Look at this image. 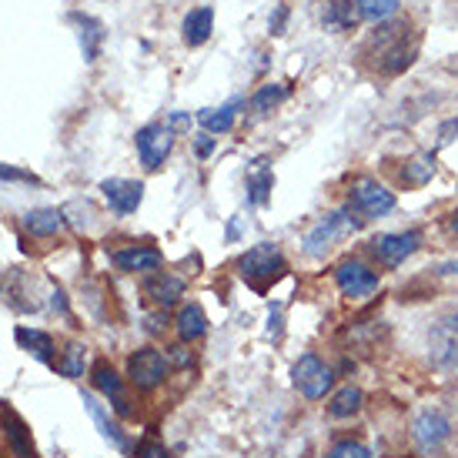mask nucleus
Listing matches in <instances>:
<instances>
[{
    "label": "nucleus",
    "instance_id": "nucleus-1",
    "mask_svg": "<svg viewBox=\"0 0 458 458\" xmlns=\"http://www.w3.org/2000/svg\"><path fill=\"white\" fill-rule=\"evenodd\" d=\"M351 217H355V211H351V208H344V211H335V215H328L325 221H318L315 228L304 234V255L321 258L325 251H331L335 244L342 241L344 234H351V231L361 225V221H351Z\"/></svg>",
    "mask_w": 458,
    "mask_h": 458
},
{
    "label": "nucleus",
    "instance_id": "nucleus-2",
    "mask_svg": "<svg viewBox=\"0 0 458 458\" xmlns=\"http://www.w3.org/2000/svg\"><path fill=\"white\" fill-rule=\"evenodd\" d=\"M291 378H295V388H298L304 399H325L331 391V385H335V372H331L325 361L318 359V355H301L298 361H295V368H291Z\"/></svg>",
    "mask_w": 458,
    "mask_h": 458
},
{
    "label": "nucleus",
    "instance_id": "nucleus-3",
    "mask_svg": "<svg viewBox=\"0 0 458 458\" xmlns=\"http://www.w3.org/2000/svg\"><path fill=\"white\" fill-rule=\"evenodd\" d=\"M238 268H241V274L248 278V281H255V285H261V281H272V278H278V274L285 272V255H281V248L278 244H255V248H248L241 255V261H238Z\"/></svg>",
    "mask_w": 458,
    "mask_h": 458
},
{
    "label": "nucleus",
    "instance_id": "nucleus-4",
    "mask_svg": "<svg viewBox=\"0 0 458 458\" xmlns=\"http://www.w3.org/2000/svg\"><path fill=\"white\" fill-rule=\"evenodd\" d=\"M348 208H351L355 215H361V221H365V217H382L395 208V194H391L385 185H378L375 178H359V181L351 185Z\"/></svg>",
    "mask_w": 458,
    "mask_h": 458
},
{
    "label": "nucleus",
    "instance_id": "nucleus-5",
    "mask_svg": "<svg viewBox=\"0 0 458 458\" xmlns=\"http://www.w3.org/2000/svg\"><path fill=\"white\" fill-rule=\"evenodd\" d=\"M168 368L171 365H168V359L161 355L158 348H138L128 359V378L138 391H154L164 382Z\"/></svg>",
    "mask_w": 458,
    "mask_h": 458
},
{
    "label": "nucleus",
    "instance_id": "nucleus-6",
    "mask_svg": "<svg viewBox=\"0 0 458 458\" xmlns=\"http://www.w3.org/2000/svg\"><path fill=\"white\" fill-rule=\"evenodd\" d=\"M134 144H138V154H141L144 168H147V171H158L161 164L168 161V154H171L174 130L168 128V124H144V128L138 130Z\"/></svg>",
    "mask_w": 458,
    "mask_h": 458
},
{
    "label": "nucleus",
    "instance_id": "nucleus-7",
    "mask_svg": "<svg viewBox=\"0 0 458 458\" xmlns=\"http://www.w3.org/2000/svg\"><path fill=\"white\" fill-rule=\"evenodd\" d=\"M422 248V234L418 231H399V234H378L372 241L375 258L382 261L385 268H399L405 258H412Z\"/></svg>",
    "mask_w": 458,
    "mask_h": 458
},
{
    "label": "nucleus",
    "instance_id": "nucleus-8",
    "mask_svg": "<svg viewBox=\"0 0 458 458\" xmlns=\"http://www.w3.org/2000/svg\"><path fill=\"white\" fill-rule=\"evenodd\" d=\"M335 281H338L344 298H351V301L372 298L375 291H378V274H375L368 265H361V261H344V265H338Z\"/></svg>",
    "mask_w": 458,
    "mask_h": 458
},
{
    "label": "nucleus",
    "instance_id": "nucleus-9",
    "mask_svg": "<svg viewBox=\"0 0 458 458\" xmlns=\"http://www.w3.org/2000/svg\"><path fill=\"white\" fill-rule=\"evenodd\" d=\"M100 191H104V198L111 204V211L121 217L134 215L144 201V185L141 181H130V178H107V181H100Z\"/></svg>",
    "mask_w": 458,
    "mask_h": 458
},
{
    "label": "nucleus",
    "instance_id": "nucleus-10",
    "mask_svg": "<svg viewBox=\"0 0 458 458\" xmlns=\"http://www.w3.org/2000/svg\"><path fill=\"white\" fill-rule=\"evenodd\" d=\"M111 261H114L117 272H124V274L161 272V265H164V258H161L158 248H147V244H130V248H121V251L111 255Z\"/></svg>",
    "mask_w": 458,
    "mask_h": 458
},
{
    "label": "nucleus",
    "instance_id": "nucleus-11",
    "mask_svg": "<svg viewBox=\"0 0 458 458\" xmlns=\"http://www.w3.org/2000/svg\"><path fill=\"white\" fill-rule=\"evenodd\" d=\"M141 291H144V298L151 301V304H158L161 312H164V308H171L174 301L185 295V278H178V274L171 272H154L141 285Z\"/></svg>",
    "mask_w": 458,
    "mask_h": 458
},
{
    "label": "nucleus",
    "instance_id": "nucleus-12",
    "mask_svg": "<svg viewBox=\"0 0 458 458\" xmlns=\"http://www.w3.org/2000/svg\"><path fill=\"white\" fill-rule=\"evenodd\" d=\"M448 435H452V425H448V418L442 412H422L415 418V442L422 452L442 448L448 442Z\"/></svg>",
    "mask_w": 458,
    "mask_h": 458
},
{
    "label": "nucleus",
    "instance_id": "nucleus-13",
    "mask_svg": "<svg viewBox=\"0 0 458 458\" xmlns=\"http://www.w3.org/2000/svg\"><path fill=\"white\" fill-rule=\"evenodd\" d=\"M67 20H71L74 30H77V41H81V54H84V60L87 64H94L100 54V43L107 37L104 24L91 14H67Z\"/></svg>",
    "mask_w": 458,
    "mask_h": 458
},
{
    "label": "nucleus",
    "instance_id": "nucleus-14",
    "mask_svg": "<svg viewBox=\"0 0 458 458\" xmlns=\"http://www.w3.org/2000/svg\"><path fill=\"white\" fill-rule=\"evenodd\" d=\"M84 408H87V415L94 418V425L100 429V435L114 445L117 452H130V438L124 435V429L117 425L114 418H111V412H107L94 395H84Z\"/></svg>",
    "mask_w": 458,
    "mask_h": 458
},
{
    "label": "nucleus",
    "instance_id": "nucleus-15",
    "mask_svg": "<svg viewBox=\"0 0 458 458\" xmlns=\"http://www.w3.org/2000/svg\"><path fill=\"white\" fill-rule=\"evenodd\" d=\"M94 388H98L104 399H111V405H114L121 415H130V405L128 399H124V382H121V375L107 365V361H98L94 365Z\"/></svg>",
    "mask_w": 458,
    "mask_h": 458
},
{
    "label": "nucleus",
    "instance_id": "nucleus-16",
    "mask_svg": "<svg viewBox=\"0 0 458 458\" xmlns=\"http://www.w3.org/2000/svg\"><path fill=\"white\" fill-rule=\"evenodd\" d=\"M0 425H4V438H7V445H11L14 458H37L34 442H30V431H28V425H24V418L17 415V412H11V408H4V412H0Z\"/></svg>",
    "mask_w": 458,
    "mask_h": 458
},
{
    "label": "nucleus",
    "instance_id": "nucleus-17",
    "mask_svg": "<svg viewBox=\"0 0 458 458\" xmlns=\"http://www.w3.org/2000/svg\"><path fill=\"white\" fill-rule=\"evenodd\" d=\"M211 30H215V11L211 7H194V11H187L185 24H181V37H185L187 47H201L211 37Z\"/></svg>",
    "mask_w": 458,
    "mask_h": 458
},
{
    "label": "nucleus",
    "instance_id": "nucleus-18",
    "mask_svg": "<svg viewBox=\"0 0 458 458\" xmlns=\"http://www.w3.org/2000/svg\"><path fill=\"white\" fill-rule=\"evenodd\" d=\"M17 344L24 348V351H30L34 359L41 361V365H54V338L47 335V331H37V328H28V325H20V328L14 331Z\"/></svg>",
    "mask_w": 458,
    "mask_h": 458
},
{
    "label": "nucleus",
    "instance_id": "nucleus-19",
    "mask_svg": "<svg viewBox=\"0 0 458 458\" xmlns=\"http://www.w3.org/2000/svg\"><path fill=\"white\" fill-rule=\"evenodd\" d=\"M238 107H244L241 98L228 100V104H221V107H208V111H201L198 114V124L208 134H228L234 128V121H238Z\"/></svg>",
    "mask_w": 458,
    "mask_h": 458
},
{
    "label": "nucleus",
    "instance_id": "nucleus-20",
    "mask_svg": "<svg viewBox=\"0 0 458 458\" xmlns=\"http://www.w3.org/2000/svg\"><path fill=\"white\" fill-rule=\"evenodd\" d=\"M24 228L34 238H51V234H58L64 228V211H58V208H34V211L24 215Z\"/></svg>",
    "mask_w": 458,
    "mask_h": 458
},
{
    "label": "nucleus",
    "instance_id": "nucleus-21",
    "mask_svg": "<svg viewBox=\"0 0 458 458\" xmlns=\"http://www.w3.org/2000/svg\"><path fill=\"white\" fill-rule=\"evenodd\" d=\"M204 331H208V315H204V308H201L198 301L185 304V308L178 312V335H181V342H198Z\"/></svg>",
    "mask_w": 458,
    "mask_h": 458
},
{
    "label": "nucleus",
    "instance_id": "nucleus-22",
    "mask_svg": "<svg viewBox=\"0 0 458 458\" xmlns=\"http://www.w3.org/2000/svg\"><path fill=\"white\" fill-rule=\"evenodd\" d=\"M325 28L328 30H351L355 24H359L361 17H359V7H355V0H331L328 4V11H325Z\"/></svg>",
    "mask_w": 458,
    "mask_h": 458
},
{
    "label": "nucleus",
    "instance_id": "nucleus-23",
    "mask_svg": "<svg viewBox=\"0 0 458 458\" xmlns=\"http://www.w3.org/2000/svg\"><path fill=\"white\" fill-rule=\"evenodd\" d=\"M272 185H274L272 168H255V171L248 174V201H251V204H268Z\"/></svg>",
    "mask_w": 458,
    "mask_h": 458
},
{
    "label": "nucleus",
    "instance_id": "nucleus-24",
    "mask_svg": "<svg viewBox=\"0 0 458 458\" xmlns=\"http://www.w3.org/2000/svg\"><path fill=\"white\" fill-rule=\"evenodd\" d=\"M361 20H372V24H385L388 17L399 14V0H355Z\"/></svg>",
    "mask_w": 458,
    "mask_h": 458
},
{
    "label": "nucleus",
    "instance_id": "nucleus-25",
    "mask_svg": "<svg viewBox=\"0 0 458 458\" xmlns=\"http://www.w3.org/2000/svg\"><path fill=\"white\" fill-rule=\"evenodd\" d=\"M87 368V355L84 348L77 342L64 344V351H60V361H58V372L64 375V378H81Z\"/></svg>",
    "mask_w": 458,
    "mask_h": 458
},
{
    "label": "nucleus",
    "instance_id": "nucleus-26",
    "mask_svg": "<svg viewBox=\"0 0 458 458\" xmlns=\"http://www.w3.org/2000/svg\"><path fill=\"white\" fill-rule=\"evenodd\" d=\"M361 408V391L355 385H344L335 399H331V405H328V412H331V418H351L355 412Z\"/></svg>",
    "mask_w": 458,
    "mask_h": 458
},
{
    "label": "nucleus",
    "instance_id": "nucleus-27",
    "mask_svg": "<svg viewBox=\"0 0 458 458\" xmlns=\"http://www.w3.org/2000/svg\"><path fill=\"white\" fill-rule=\"evenodd\" d=\"M435 178V158L431 154H418V158H412L408 164H405V171H401V181L405 185H425V181H431Z\"/></svg>",
    "mask_w": 458,
    "mask_h": 458
},
{
    "label": "nucleus",
    "instance_id": "nucleus-28",
    "mask_svg": "<svg viewBox=\"0 0 458 458\" xmlns=\"http://www.w3.org/2000/svg\"><path fill=\"white\" fill-rule=\"evenodd\" d=\"M285 98H288V87L285 84H265L258 94H255V98L248 100V104H251V111H255V114H268V111H272V107H278V104H281Z\"/></svg>",
    "mask_w": 458,
    "mask_h": 458
},
{
    "label": "nucleus",
    "instance_id": "nucleus-29",
    "mask_svg": "<svg viewBox=\"0 0 458 458\" xmlns=\"http://www.w3.org/2000/svg\"><path fill=\"white\" fill-rule=\"evenodd\" d=\"M328 458H372V452H368V445L344 438V442H338L335 448H331Z\"/></svg>",
    "mask_w": 458,
    "mask_h": 458
},
{
    "label": "nucleus",
    "instance_id": "nucleus-30",
    "mask_svg": "<svg viewBox=\"0 0 458 458\" xmlns=\"http://www.w3.org/2000/svg\"><path fill=\"white\" fill-rule=\"evenodd\" d=\"M134 458H171V452L161 442H141L134 448Z\"/></svg>",
    "mask_w": 458,
    "mask_h": 458
},
{
    "label": "nucleus",
    "instance_id": "nucleus-31",
    "mask_svg": "<svg viewBox=\"0 0 458 458\" xmlns=\"http://www.w3.org/2000/svg\"><path fill=\"white\" fill-rule=\"evenodd\" d=\"M164 359H168V365H174V368H187V365L194 361V355L187 351L185 344H174V348H168V355H164Z\"/></svg>",
    "mask_w": 458,
    "mask_h": 458
},
{
    "label": "nucleus",
    "instance_id": "nucleus-32",
    "mask_svg": "<svg viewBox=\"0 0 458 458\" xmlns=\"http://www.w3.org/2000/svg\"><path fill=\"white\" fill-rule=\"evenodd\" d=\"M438 342V361H445V365H455L458 361V342H452V338H435Z\"/></svg>",
    "mask_w": 458,
    "mask_h": 458
},
{
    "label": "nucleus",
    "instance_id": "nucleus-33",
    "mask_svg": "<svg viewBox=\"0 0 458 458\" xmlns=\"http://www.w3.org/2000/svg\"><path fill=\"white\" fill-rule=\"evenodd\" d=\"M0 181H28V185H37V178L30 171H17V168H4V164H0Z\"/></svg>",
    "mask_w": 458,
    "mask_h": 458
},
{
    "label": "nucleus",
    "instance_id": "nucleus-34",
    "mask_svg": "<svg viewBox=\"0 0 458 458\" xmlns=\"http://www.w3.org/2000/svg\"><path fill=\"white\" fill-rule=\"evenodd\" d=\"M144 328H147V335H161V331L168 328V315H164V312L147 315V318H144Z\"/></svg>",
    "mask_w": 458,
    "mask_h": 458
},
{
    "label": "nucleus",
    "instance_id": "nucleus-35",
    "mask_svg": "<svg viewBox=\"0 0 458 458\" xmlns=\"http://www.w3.org/2000/svg\"><path fill=\"white\" fill-rule=\"evenodd\" d=\"M194 151H198V158H211L215 138H211V134H194Z\"/></svg>",
    "mask_w": 458,
    "mask_h": 458
},
{
    "label": "nucleus",
    "instance_id": "nucleus-36",
    "mask_svg": "<svg viewBox=\"0 0 458 458\" xmlns=\"http://www.w3.org/2000/svg\"><path fill=\"white\" fill-rule=\"evenodd\" d=\"M51 308H54V312H58V315H64L67 318V295H64V291H54V295H51Z\"/></svg>",
    "mask_w": 458,
    "mask_h": 458
},
{
    "label": "nucleus",
    "instance_id": "nucleus-37",
    "mask_svg": "<svg viewBox=\"0 0 458 458\" xmlns=\"http://www.w3.org/2000/svg\"><path fill=\"white\" fill-rule=\"evenodd\" d=\"M285 17H288V7H278L272 17V34H281L285 30Z\"/></svg>",
    "mask_w": 458,
    "mask_h": 458
},
{
    "label": "nucleus",
    "instance_id": "nucleus-38",
    "mask_svg": "<svg viewBox=\"0 0 458 458\" xmlns=\"http://www.w3.org/2000/svg\"><path fill=\"white\" fill-rule=\"evenodd\" d=\"M168 128H191V117L187 114H171V124H168Z\"/></svg>",
    "mask_w": 458,
    "mask_h": 458
},
{
    "label": "nucleus",
    "instance_id": "nucleus-39",
    "mask_svg": "<svg viewBox=\"0 0 458 458\" xmlns=\"http://www.w3.org/2000/svg\"><path fill=\"white\" fill-rule=\"evenodd\" d=\"M442 274H458V261H448V265H442Z\"/></svg>",
    "mask_w": 458,
    "mask_h": 458
},
{
    "label": "nucleus",
    "instance_id": "nucleus-40",
    "mask_svg": "<svg viewBox=\"0 0 458 458\" xmlns=\"http://www.w3.org/2000/svg\"><path fill=\"white\" fill-rule=\"evenodd\" d=\"M448 228H452V231H455V234H458V211H455V215H452V221H448Z\"/></svg>",
    "mask_w": 458,
    "mask_h": 458
},
{
    "label": "nucleus",
    "instance_id": "nucleus-41",
    "mask_svg": "<svg viewBox=\"0 0 458 458\" xmlns=\"http://www.w3.org/2000/svg\"><path fill=\"white\" fill-rule=\"evenodd\" d=\"M452 328H455V331H458V315H452Z\"/></svg>",
    "mask_w": 458,
    "mask_h": 458
}]
</instances>
